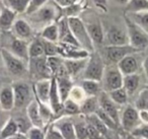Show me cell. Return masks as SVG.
Wrapping results in <instances>:
<instances>
[{
    "label": "cell",
    "instance_id": "cell-1",
    "mask_svg": "<svg viewBox=\"0 0 148 139\" xmlns=\"http://www.w3.org/2000/svg\"><path fill=\"white\" fill-rule=\"evenodd\" d=\"M68 23H69L70 30H71L72 34L76 39L77 43H78L79 47L81 49L85 50L88 52L89 54L93 53L95 50V45H93L92 41L90 39L87 29L85 27L83 21L80 17H69L68 19Z\"/></svg>",
    "mask_w": 148,
    "mask_h": 139
},
{
    "label": "cell",
    "instance_id": "cell-2",
    "mask_svg": "<svg viewBox=\"0 0 148 139\" xmlns=\"http://www.w3.org/2000/svg\"><path fill=\"white\" fill-rule=\"evenodd\" d=\"M126 23V31L129 38V45L138 51H142L148 46V35L134 23L127 15L124 17Z\"/></svg>",
    "mask_w": 148,
    "mask_h": 139
},
{
    "label": "cell",
    "instance_id": "cell-3",
    "mask_svg": "<svg viewBox=\"0 0 148 139\" xmlns=\"http://www.w3.org/2000/svg\"><path fill=\"white\" fill-rule=\"evenodd\" d=\"M0 56L4 68L9 74L13 76H23L25 72L29 71V65L27 62L23 61L21 59L17 58L16 56L12 55L4 48H0Z\"/></svg>",
    "mask_w": 148,
    "mask_h": 139
},
{
    "label": "cell",
    "instance_id": "cell-4",
    "mask_svg": "<svg viewBox=\"0 0 148 139\" xmlns=\"http://www.w3.org/2000/svg\"><path fill=\"white\" fill-rule=\"evenodd\" d=\"M105 69L106 65L103 58L97 52L95 51L89 55L88 62H87L85 69L83 70L82 76L84 79L101 82L103 79Z\"/></svg>",
    "mask_w": 148,
    "mask_h": 139
},
{
    "label": "cell",
    "instance_id": "cell-5",
    "mask_svg": "<svg viewBox=\"0 0 148 139\" xmlns=\"http://www.w3.org/2000/svg\"><path fill=\"white\" fill-rule=\"evenodd\" d=\"M123 79L124 75L121 73L118 66L111 64L106 66L103 79L101 81V87L103 88V92L109 94L113 90L123 87Z\"/></svg>",
    "mask_w": 148,
    "mask_h": 139
},
{
    "label": "cell",
    "instance_id": "cell-6",
    "mask_svg": "<svg viewBox=\"0 0 148 139\" xmlns=\"http://www.w3.org/2000/svg\"><path fill=\"white\" fill-rule=\"evenodd\" d=\"M12 89L14 94L15 105L14 108L23 109L29 106L35 98L34 89L27 82L25 81H15L12 83Z\"/></svg>",
    "mask_w": 148,
    "mask_h": 139
},
{
    "label": "cell",
    "instance_id": "cell-7",
    "mask_svg": "<svg viewBox=\"0 0 148 139\" xmlns=\"http://www.w3.org/2000/svg\"><path fill=\"white\" fill-rule=\"evenodd\" d=\"M27 65H29V72L31 74V77L36 79V82L43 79H51L53 77L52 72L50 71L48 66L47 57L45 56L29 59Z\"/></svg>",
    "mask_w": 148,
    "mask_h": 139
},
{
    "label": "cell",
    "instance_id": "cell-8",
    "mask_svg": "<svg viewBox=\"0 0 148 139\" xmlns=\"http://www.w3.org/2000/svg\"><path fill=\"white\" fill-rule=\"evenodd\" d=\"M58 7L59 6L56 4L55 1H54V2H49V1H48L38 12L31 15L32 21H35L36 23H39V25L42 23V25H44L45 27L51 25V23H56Z\"/></svg>",
    "mask_w": 148,
    "mask_h": 139
},
{
    "label": "cell",
    "instance_id": "cell-9",
    "mask_svg": "<svg viewBox=\"0 0 148 139\" xmlns=\"http://www.w3.org/2000/svg\"><path fill=\"white\" fill-rule=\"evenodd\" d=\"M141 124L137 109L133 106H126L120 118V126L123 128V130L131 134Z\"/></svg>",
    "mask_w": 148,
    "mask_h": 139
},
{
    "label": "cell",
    "instance_id": "cell-10",
    "mask_svg": "<svg viewBox=\"0 0 148 139\" xmlns=\"http://www.w3.org/2000/svg\"><path fill=\"white\" fill-rule=\"evenodd\" d=\"M138 50L134 49L132 46H106L105 54L107 56L108 60L112 64L117 65L121 60H123L125 57L129 55H134L138 53Z\"/></svg>",
    "mask_w": 148,
    "mask_h": 139
},
{
    "label": "cell",
    "instance_id": "cell-11",
    "mask_svg": "<svg viewBox=\"0 0 148 139\" xmlns=\"http://www.w3.org/2000/svg\"><path fill=\"white\" fill-rule=\"evenodd\" d=\"M83 23H84L85 27H86L87 32H88L89 36H90V39L92 41L95 47L105 43L106 34L103 32V28L101 25V23L99 17H90L89 19H87L86 21H83Z\"/></svg>",
    "mask_w": 148,
    "mask_h": 139
},
{
    "label": "cell",
    "instance_id": "cell-12",
    "mask_svg": "<svg viewBox=\"0 0 148 139\" xmlns=\"http://www.w3.org/2000/svg\"><path fill=\"white\" fill-rule=\"evenodd\" d=\"M4 49H6L12 55L16 56L17 58L21 59L23 61L29 63V43L27 42L13 37L10 33V38L8 39V43L6 45V48H4Z\"/></svg>",
    "mask_w": 148,
    "mask_h": 139
},
{
    "label": "cell",
    "instance_id": "cell-13",
    "mask_svg": "<svg viewBox=\"0 0 148 139\" xmlns=\"http://www.w3.org/2000/svg\"><path fill=\"white\" fill-rule=\"evenodd\" d=\"M58 55L64 60H78L86 59L90 54L80 47H76L73 45L58 43Z\"/></svg>",
    "mask_w": 148,
    "mask_h": 139
},
{
    "label": "cell",
    "instance_id": "cell-14",
    "mask_svg": "<svg viewBox=\"0 0 148 139\" xmlns=\"http://www.w3.org/2000/svg\"><path fill=\"white\" fill-rule=\"evenodd\" d=\"M105 44L107 46L129 45L127 31H124L119 27H111L105 35Z\"/></svg>",
    "mask_w": 148,
    "mask_h": 139
},
{
    "label": "cell",
    "instance_id": "cell-15",
    "mask_svg": "<svg viewBox=\"0 0 148 139\" xmlns=\"http://www.w3.org/2000/svg\"><path fill=\"white\" fill-rule=\"evenodd\" d=\"M53 126L61 133L64 139H76L72 117L62 116L57 118L53 123Z\"/></svg>",
    "mask_w": 148,
    "mask_h": 139
},
{
    "label": "cell",
    "instance_id": "cell-16",
    "mask_svg": "<svg viewBox=\"0 0 148 139\" xmlns=\"http://www.w3.org/2000/svg\"><path fill=\"white\" fill-rule=\"evenodd\" d=\"M99 108L108 114L118 125L120 126V118H121V115H120L119 109L118 106L113 102V100L110 98L109 94L105 92H101L99 96Z\"/></svg>",
    "mask_w": 148,
    "mask_h": 139
},
{
    "label": "cell",
    "instance_id": "cell-17",
    "mask_svg": "<svg viewBox=\"0 0 148 139\" xmlns=\"http://www.w3.org/2000/svg\"><path fill=\"white\" fill-rule=\"evenodd\" d=\"M10 33L13 37L27 42V40L32 39V37L34 36V29L27 21L23 19H18L13 23Z\"/></svg>",
    "mask_w": 148,
    "mask_h": 139
},
{
    "label": "cell",
    "instance_id": "cell-18",
    "mask_svg": "<svg viewBox=\"0 0 148 139\" xmlns=\"http://www.w3.org/2000/svg\"><path fill=\"white\" fill-rule=\"evenodd\" d=\"M58 23V31H59V42L58 43L67 44V45H73L79 47L76 39L72 34L70 30L69 23H68V19L65 17H62L57 21Z\"/></svg>",
    "mask_w": 148,
    "mask_h": 139
},
{
    "label": "cell",
    "instance_id": "cell-19",
    "mask_svg": "<svg viewBox=\"0 0 148 139\" xmlns=\"http://www.w3.org/2000/svg\"><path fill=\"white\" fill-rule=\"evenodd\" d=\"M51 79H43L35 82L33 86L34 96L37 100L49 105V96L51 90Z\"/></svg>",
    "mask_w": 148,
    "mask_h": 139
},
{
    "label": "cell",
    "instance_id": "cell-20",
    "mask_svg": "<svg viewBox=\"0 0 148 139\" xmlns=\"http://www.w3.org/2000/svg\"><path fill=\"white\" fill-rule=\"evenodd\" d=\"M15 100L12 85H4L0 89V107L4 112H10L14 109Z\"/></svg>",
    "mask_w": 148,
    "mask_h": 139
},
{
    "label": "cell",
    "instance_id": "cell-21",
    "mask_svg": "<svg viewBox=\"0 0 148 139\" xmlns=\"http://www.w3.org/2000/svg\"><path fill=\"white\" fill-rule=\"evenodd\" d=\"M25 112H27V117L29 118V120L31 121L32 125L34 127H37V128L45 129L46 130V125L44 123L43 119L40 114V109L38 102L36 100V98H34V100L25 109Z\"/></svg>",
    "mask_w": 148,
    "mask_h": 139
},
{
    "label": "cell",
    "instance_id": "cell-22",
    "mask_svg": "<svg viewBox=\"0 0 148 139\" xmlns=\"http://www.w3.org/2000/svg\"><path fill=\"white\" fill-rule=\"evenodd\" d=\"M118 68L124 76L136 74L139 69V63L134 55H129L117 64Z\"/></svg>",
    "mask_w": 148,
    "mask_h": 139
},
{
    "label": "cell",
    "instance_id": "cell-23",
    "mask_svg": "<svg viewBox=\"0 0 148 139\" xmlns=\"http://www.w3.org/2000/svg\"><path fill=\"white\" fill-rule=\"evenodd\" d=\"M88 58L78 60H64V67L70 78L76 77L81 72H83L88 62Z\"/></svg>",
    "mask_w": 148,
    "mask_h": 139
},
{
    "label": "cell",
    "instance_id": "cell-24",
    "mask_svg": "<svg viewBox=\"0 0 148 139\" xmlns=\"http://www.w3.org/2000/svg\"><path fill=\"white\" fill-rule=\"evenodd\" d=\"M57 80V85H58V90H59L60 98H61L62 105L69 98V94L71 92L72 88H73V81L72 78H70L68 75H63V76H57L55 77Z\"/></svg>",
    "mask_w": 148,
    "mask_h": 139
},
{
    "label": "cell",
    "instance_id": "cell-25",
    "mask_svg": "<svg viewBox=\"0 0 148 139\" xmlns=\"http://www.w3.org/2000/svg\"><path fill=\"white\" fill-rule=\"evenodd\" d=\"M16 13L13 12L7 7H1V9H0V31H10L13 23L16 21Z\"/></svg>",
    "mask_w": 148,
    "mask_h": 139
},
{
    "label": "cell",
    "instance_id": "cell-26",
    "mask_svg": "<svg viewBox=\"0 0 148 139\" xmlns=\"http://www.w3.org/2000/svg\"><path fill=\"white\" fill-rule=\"evenodd\" d=\"M99 109V96H87L80 105V114L87 117L97 113Z\"/></svg>",
    "mask_w": 148,
    "mask_h": 139
},
{
    "label": "cell",
    "instance_id": "cell-27",
    "mask_svg": "<svg viewBox=\"0 0 148 139\" xmlns=\"http://www.w3.org/2000/svg\"><path fill=\"white\" fill-rule=\"evenodd\" d=\"M77 117H78L77 120H74L73 117H72L74 129H75V134H76V139H88L86 117L81 114L78 115Z\"/></svg>",
    "mask_w": 148,
    "mask_h": 139
},
{
    "label": "cell",
    "instance_id": "cell-28",
    "mask_svg": "<svg viewBox=\"0 0 148 139\" xmlns=\"http://www.w3.org/2000/svg\"><path fill=\"white\" fill-rule=\"evenodd\" d=\"M40 37H41L42 39L46 40V41L58 44V42H59V31H58L57 21L44 28V29L42 30Z\"/></svg>",
    "mask_w": 148,
    "mask_h": 139
},
{
    "label": "cell",
    "instance_id": "cell-29",
    "mask_svg": "<svg viewBox=\"0 0 148 139\" xmlns=\"http://www.w3.org/2000/svg\"><path fill=\"white\" fill-rule=\"evenodd\" d=\"M18 133V127H17L14 118H9L8 121L0 130V137L1 139H10Z\"/></svg>",
    "mask_w": 148,
    "mask_h": 139
},
{
    "label": "cell",
    "instance_id": "cell-30",
    "mask_svg": "<svg viewBox=\"0 0 148 139\" xmlns=\"http://www.w3.org/2000/svg\"><path fill=\"white\" fill-rule=\"evenodd\" d=\"M140 84V76L136 74L124 76L123 79V88L127 92L128 96H131L137 90Z\"/></svg>",
    "mask_w": 148,
    "mask_h": 139
},
{
    "label": "cell",
    "instance_id": "cell-31",
    "mask_svg": "<svg viewBox=\"0 0 148 139\" xmlns=\"http://www.w3.org/2000/svg\"><path fill=\"white\" fill-rule=\"evenodd\" d=\"M81 87L85 92L86 96H99L101 90V84L99 81L95 80L83 79L81 82Z\"/></svg>",
    "mask_w": 148,
    "mask_h": 139
},
{
    "label": "cell",
    "instance_id": "cell-32",
    "mask_svg": "<svg viewBox=\"0 0 148 139\" xmlns=\"http://www.w3.org/2000/svg\"><path fill=\"white\" fill-rule=\"evenodd\" d=\"M29 0H5L2 1L3 6L7 7L16 14L25 13Z\"/></svg>",
    "mask_w": 148,
    "mask_h": 139
},
{
    "label": "cell",
    "instance_id": "cell-33",
    "mask_svg": "<svg viewBox=\"0 0 148 139\" xmlns=\"http://www.w3.org/2000/svg\"><path fill=\"white\" fill-rule=\"evenodd\" d=\"M148 0H131L126 5V13L147 12Z\"/></svg>",
    "mask_w": 148,
    "mask_h": 139
},
{
    "label": "cell",
    "instance_id": "cell-34",
    "mask_svg": "<svg viewBox=\"0 0 148 139\" xmlns=\"http://www.w3.org/2000/svg\"><path fill=\"white\" fill-rule=\"evenodd\" d=\"M45 56L44 54V47L41 38H35L29 44V59H35ZM46 57V56H45Z\"/></svg>",
    "mask_w": 148,
    "mask_h": 139
},
{
    "label": "cell",
    "instance_id": "cell-35",
    "mask_svg": "<svg viewBox=\"0 0 148 139\" xmlns=\"http://www.w3.org/2000/svg\"><path fill=\"white\" fill-rule=\"evenodd\" d=\"M126 15L148 35V11L147 12L127 13Z\"/></svg>",
    "mask_w": 148,
    "mask_h": 139
},
{
    "label": "cell",
    "instance_id": "cell-36",
    "mask_svg": "<svg viewBox=\"0 0 148 139\" xmlns=\"http://www.w3.org/2000/svg\"><path fill=\"white\" fill-rule=\"evenodd\" d=\"M86 120H87V122H88L89 124L92 125V126L95 127V128L97 129L99 133H101V136H103L106 139H108V136H109L110 131H112V130H110V129L108 128V127L106 126L103 122H101V120L97 116V115L93 114V115H90V116H87Z\"/></svg>",
    "mask_w": 148,
    "mask_h": 139
},
{
    "label": "cell",
    "instance_id": "cell-37",
    "mask_svg": "<svg viewBox=\"0 0 148 139\" xmlns=\"http://www.w3.org/2000/svg\"><path fill=\"white\" fill-rule=\"evenodd\" d=\"M77 115H80V105H78L77 103L68 98L63 104L61 117L62 116L74 117V116H77Z\"/></svg>",
    "mask_w": 148,
    "mask_h": 139
},
{
    "label": "cell",
    "instance_id": "cell-38",
    "mask_svg": "<svg viewBox=\"0 0 148 139\" xmlns=\"http://www.w3.org/2000/svg\"><path fill=\"white\" fill-rule=\"evenodd\" d=\"M109 96L117 106H125L128 103V94L123 87L109 92Z\"/></svg>",
    "mask_w": 148,
    "mask_h": 139
},
{
    "label": "cell",
    "instance_id": "cell-39",
    "mask_svg": "<svg viewBox=\"0 0 148 139\" xmlns=\"http://www.w3.org/2000/svg\"><path fill=\"white\" fill-rule=\"evenodd\" d=\"M47 63L48 66H49L50 71L52 72V75L54 77L57 74V72L63 67L64 59L60 57L59 55L54 56V57H47Z\"/></svg>",
    "mask_w": 148,
    "mask_h": 139
},
{
    "label": "cell",
    "instance_id": "cell-40",
    "mask_svg": "<svg viewBox=\"0 0 148 139\" xmlns=\"http://www.w3.org/2000/svg\"><path fill=\"white\" fill-rule=\"evenodd\" d=\"M14 120H15V122H16L17 127H18V132L21 133V134L27 135V132L34 127L27 117L19 116V117H16Z\"/></svg>",
    "mask_w": 148,
    "mask_h": 139
},
{
    "label": "cell",
    "instance_id": "cell-41",
    "mask_svg": "<svg viewBox=\"0 0 148 139\" xmlns=\"http://www.w3.org/2000/svg\"><path fill=\"white\" fill-rule=\"evenodd\" d=\"M95 115H97V116L99 117V119H101V122H103V124H105L106 126H107L108 128L110 129V130H117V129H118L119 125H118L117 123H116L115 121H114L113 119H112L111 117L109 116V115L106 114V113L103 112V111L101 110V108H99V110L97 111Z\"/></svg>",
    "mask_w": 148,
    "mask_h": 139
},
{
    "label": "cell",
    "instance_id": "cell-42",
    "mask_svg": "<svg viewBox=\"0 0 148 139\" xmlns=\"http://www.w3.org/2000/svg\"><path fill=\"white\" fill-rule=\"evenodd\" d=\"M135 108L138 111L148 110V88H144L142 92H140L135 102Z\"/></svg>",
    "mask_w": 148,
    "mask_h": 139
},
{
    "label": "cell",
    "instance_id": "cell-43",
    "mask_svg": "<svg viewBox=\"0 0 148 139\" xmlns=\"http://www.w3.org/2000/svg\"><path fill=\"white\" fill-rule=\"evenodd\" d=\"M86 94H85V92H83L82 87L81 86H73V88H72L71 92H70L69 94V98L70 100H72L73 102L77 103L78 105H81V103L83 102V100L86 98Z\"/></svg>",
    "mask_w": 148,
    "mask_h": 139
},
{
    "label": "cell",
    "instance_id": "cell-44",
    "mask_svg": "<svg viewBox=\"0 0 148 139\" xmlns=\"http://www.w3.org/2000/svg\"><path fill=\"white\" fill-rule=\"evenodd\" d=\"M42 43H43L44 47V54L46 57H54V56H58V44L52 43V42L46 41V40L42 39Z\"/></svg>",
    "mask_w": 148,
    "mask_h": 139
},
{
    "label": "cell",
    "instance_id": "cell-45",
    "mask_svg": "<svg viewBox=\"0 0 148 139\" xmlns=\"http://www.w3.org/2000/svg\"><path fill=\"white\" fill-rule=\"evenodd\" d=\"M47 2H48L47 0H29L27 11H25V14L29 15V17L35 14V13L38 12Z\"/></svg>",
    "mask_w": 148,
    "mask_h": 139
},
{
    "label": "cell",
    "instance_id": "cell-46",
    "mask_svg": "<svg viewBox=\"0 0 148 139\" xmlns=\"http://www.w3.org/2000/svg\"><path fill=\"white\" fill-rule=\"evenodd\" d=\"M27 139H46V131L45 129L33 127L27 134Z\"/></svg>",
    "mask_w": 148,
    "mask_h": 139
},
{
    "label": "cell",
    "instance_id": "cell-47",
    "mask_svg": "<svg viewBox=\"0 0 148 139\" xmlns=\"http://www.w3.org/2000/svg\"><path fill=\"white\" fill-rule=\"evenodd\" d=\"M130 135L142 139H148V124H141Z\"/></svg>",
    "mask_w": 148,
    "mask_h": 139
},
{
    "label": "cell",
    "instance_id": "cell-48",
    "mask_svg": "<svg viewBox=\"0 0 148 139\" xmlns=\"http://www.w3.org/2000/svg\"><path fill=\"white\" fill-rule=\"evenodd\" d=\"M46 139H64L61 133L53 126V124L49 125L46 128Z\"/></svg>",
    "mask_w": 148,
    "mask_h": 139
},
{
    "label": "cell",
    "instance_id": "cell-49",
    "mask_svg": "<svg viewBox=\"0 0 148 139\" xmlns=\"http://www.w3.org/2000/svg\"><path fill=\"white\" fill-rule=\"evenodd\" d=\"M87 134H88V139H97V138H99V137H101V133H99L92 125L89 124L88 122H87Z\"/></svg>",
    "mask_w": 148,
    "mask_h": 139
},
{
    "label": "cell",
    "instance_id": "cell-50",
    "mask_svg": "<svg viewBox=\"0 0 148 139\" xmlns=\"http://www.w3.org/2000/svg\"><path fill=\"white\" fill-rule=\"evenodd\" d=\"M75 2H76V0H57V1H55V3L59 6V8L62 9H66L72 6Z\"/></svg>",
    "mask_w": 148,
    "mask_h": 139
},
{
    "label": "cell",
    "instance_id": "cell-51",
    "mask_svg": "<svg viewBox=\"0 0 148 139\" xmlns=\"http://www.w3.org/2000/svg\"><path fill=\"white\" fill-rule=\"evenodd\" d=\"M139 112V118L142 124H148V110H141Z\"/></svg>",
    "mask_w": 148,
    "mask_h": 139
},
{
    "label": "cell",
    "instance_id": "cell-52",
    "mask_svg": "<svg viewBox=\"0 0 148 139\" xmlns=\"http://www.w3.org/2000/svg\"><path fill=\"white\" fill-rule=\"evenodd\" d=\"M6 114H8V112H4V111L0 110V120H3V121H5V122H7V121H8V119H9V117L5 116ZM4 124H5L4 122L0 121V130H1V128L4 126Z\"/></svg>",
    "mask_w": 148,
    "mask_h": 139
},
{
    "label": "cell",
    "instance_id": "cell-53",
    "mask_svg": "<svg viewBox=\"0 0 148 139\" xmlns=\"http://www.w3.org/2000/svg\"><path fill=\"white\" fill-rule=\"evenodd\" d=\"M95 4L97 5V7L99 8H101L103 11H107L108 8H107V2L106 1H95Z\"/></svg>",
    "mask_w": 148,
    "mask_h": 139
},
{
    "label": "cell",
    "instance_id": "cell-54",
    "mask_svg": "<svg viewBox=\"0 0 148 139\" xmlns=\"http://www.w3.org/2000/svg\"><path fill=\"white\" fill-rule=\"evenodd\" d=\"M143 69H144V72H145L146 78H147V81H148V56L143 61Z\"/></svg>",
    "mask_w": 148,
    "mask_h": 139
},
{
    "label": "cell",
    "instance_id": "cell-55",
    "mask_svg": "<svg viewBox=\"0 0 148 139\" xmlns=\"http://www.w3.org/2000/svg\"><path fill=\"white\" fill-rule=\"evenodd\" d=\"M10 139H27V135H23V134L18 133V134H16L14 137H12V138H10Z\"/></svg>",
    "mask_w": 148,
    "mask_h": 139
},
{
    "label": "cell",
    "instance_id": "cell-56",
    "mask_svg": "<svg viewBox=\"0 0 148 139\" xmlns=\"http://www.w3.org/2000/svg\"><path fill=\"white\" fill-rule=\"evenodd\" d=\"M127 139H142V138H138V137H134V136H132V135H130L129 134V136L128 137H126Z\"/></svg>",
    "mask_w": 148,
    "mask_h": 139
},
{
    "label": "cell",
    "instance_id": "cell-57",
    "mask_svg": "<svg viewBox=\"0 0 148 139\" xmlns=\"http://www.w3.org/2000/svg\"><path fill=\"white\" fill-rule=\"evenodd\" d=\"M97 139H106V138L103 136H101V137H99V138H97Z\"/></svg>",
    "mask_w": 148,
    "mask_h": 139
},
{
    "label": "cell",
    "instance_id": "cell-58",
    "mask_svg": "<svg viewBox=\"0 0 148 139\" xmlns=\"http://www.w3.org/2000/svg\"><path fill=\"white\" fill-rule=\"evenodd\" d=\"M122 139H127V138H122Z\"/></svg>",
    "mask_w": 148,
    "mask_h": 139
},
{
    "label": "cell",
    "instance_id": "cell-59",
    "mask_svg": "<svg viewBox=\"0 0 148 139\" xmlns=\"http://www.w3.org/2000/svg\"><path fill=\"white\" fill-rule=\"evenodd\" d=\"M0 110H1V107H0Z\"/></svg>",
    "mask_w": 148,
    "mask_h": 139
},
{
    "label": "cell",
    "instance_id": "cell-60",
    "mask_svg": "<svg viewBox=\"0 0 148 139\" xmlns=\"http://www.w3.org/2000/svg\"><path fill=\"white\" fill-rule=\"evenodd\" d=\"M0 39H1V38H0Z\"/></svg>",
    "mask_w": 148,
    "mask_h": 139
}]
</instances>
